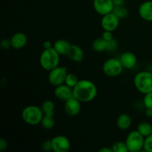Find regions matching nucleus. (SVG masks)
Segmentation results:
<instances>
[{
    "label": "nucleus",
    "instance_id": "f257e3e1",
    "mask_svg": "<svg viewBox=\"0 0 152 152\" xmlns=\"http://www.w3.org/2000/svg\"><path fill=\"white\" fill-rule=\"evenodd\" d=\"M97 95V88L94 83L88 80H80L73 88V96L81 102L94 100Z\"/></svg>",
    "mask_w": 152,
    "mask_h": 152
},
{
    "label": "nucleus",
    "instance_id": "f03ea898",
    "mask_svg": "<svg viewBox=\"0 0 152 152\" xmlns=\"http://www.w3.org/2000/svg\"><path fill=\"white\" fill-rule=\"evenodd\" d=\"M60 62V55L54 48L44 49L39 57V63L42 68L45 71H51L59 66Z\"/></svg>",
    "mask_w": 152,
    "mask_h": 152
},
{
    "label": "nucleus",
    "instance_id": "7ed1b4c3",
    "mask_svg": "<svg viewBox=\"0 0 152 152\" xmlns=\"http://www.w3.org/2000/svg\"><path fill=\"white\" fill-rule=\"evenodd\" d=\"M44 113L42 108L36 105H28L25 107L22 112L23 121L30 126H37L41 123Z\"/></svg>",
    "mask_w": 152,
    "mask_h": 152
},
{
    "label": "nucleus",
    "instance_id": "20e7f679",
    "mask_svg": "<svg viewBox=\"0 0 152 152\" xmlns=\"http://www.w3.org/2000/svg\"><path fill=\"white\" fill-rule=\"evenodd\" d=\"M134 84L138 91L145 94L152 91V73L140 71L135 75Z\"/></svg>",
    "mask_w": 152,
    "mask_h": 152
},
{
    "label": "nucleus",
    "instance_id": "39448f33",
    "mask_svg": "<svg viewBox=\"0 0 152 152\" xmlns=\"http://www.w3.org/2000/svg\"><path fill=\"white\" fill-rule=\"evenodd\" d=\"M125 142L129 151L138 152L143 148L145 137L137 130L132 131L128 134Z\"/></svg>",
    "mask_w": 152,
    "mask_h": 152
},
{
    "label": "nucleus",
    "instance_id": "423d86ee",
    "mask_svg": "<svg viewBox=\"0 0 152 152\" xmlns=\"http://www.w3.org/2000/svg\"><path fill=\"white\" fill-rule=\"evenodd\" d=\"M124 67L122 65L120 59L111 58L105 61L102 65V70L105 75L108 77H115L120 76L123 71Z\"/></svg>",
    "mask_w": 152,
    "mask_h": 152
},
{
    "label": "nucleus",
    "instance_id": "0eeeda50",
    "mask_svg": "<svg viewBox=\"0 0 152 152\" xmlns=\"http://www.w3.org/2000/svg\"><path fill=\"white\" fill-rule=\"evenodd\" d=\"M67 74H68V72H67L66 67H56L49 71L48 78L49 83L55 87L64 84Z\"/></svg>",
    "mask_w": 152,
    "mask_h": 152
},
{
    "label": "nucleus",
    "instance_id": "6e6552de",
    "mask_svg": "<svg viewBox=\"0 0 152 152\" xmlns=\"http://www.w3.org/2000/svg\"><path fill=\"white\" fill-rule=\"evenodd\" d=\"M52 149L55 152H68L71 148L70 140L63 135L56 136L51 139Z\"/></svg>",
    "mask_w": 152,
    "mask_h": 152
},
{
    "label": "nucleus",
    "instance_id": "1a4fd4ad",
    "mask_svg": "<svg viewBox=\"0 0 152 152\" xmlns=\"http://www.w3.org/2000/svg\"><path fill=\"white\" fill-rule=\"evenodd\" d=\"M120 19L113 12L102 16L101 20V26L104 31H114L119 26Z\"/></svg>",
    "mask_w": 152,
    "mask_h": 152
},
{
    "label": "nucleus",
    "instance_id": "9d476101",
    "mask_svg": "<svg viewBox=\"0 0 152 152\" xmlns=\"http://www.w3.org/2000/svg\"><path fill=\"white\" fill-rule=\"evenodd\" d=\"M93 6L95 11L101 16L111 13L114 7L112 0H94Z\"/></svg>",
    "mask_w": 152,
    "mask_h": 152
},
{
    "label": "nucleus",
    "instance_id": "9b49d317",
    "mask_svg": "<svg viewBox=\"0 0 152 152\" xmlns=\"http://www.w3.org/2000/svg\"><path fill=\"white\" fill-rule=\"evenodd\" d=\"M65 111L70 117H76L81 111V102L74 96L70 98L65 101Z\"/></svg>",
    "mask_w": 152,
    "mask_h": 152
},
{
    "label": "nucleus",
    "instance_id": "f8f14e48",
    "mask_svg": "<svg viewBox=\"0 0 152 152\" xmlns=\"http://www.w3.org/2000/svg\"><path fill=\"white\" fill-rule=\"evenodd\" d=\"M54 95L58 99L62 101H67L70 98L73 97V88L64 84L56 86L54 89Z\"/></svg>",
    "mask_w": 152,
    "mask_h": 152
},
{
    "label": "nucleus",
    "instance_id": "ddd939ff",
    "mask_svg": "<svg viewBox=\"0 0 152 152\" xmlns=\"http://www.w3.org/2000/svg\"><path fill=\"white\" fill-rule=\"evenodd\" d=\"M122 65L126 69H132L134 68L137 62L136 55L131 51L123 53L120 58Z\"/></svg>",
    "mask_w": 152,
    "mask_h": 152
},
{
    "label": "nucleus",
    "instance_id": "4468645a",
    "mask_svg": "<svg viewBox=\"0 0 152 152\" xmlns=\"http://www.w3.org/2000/svg\"><path fill=\"white\" fill-rule=\"evenodd\" d=\"M66 56H68L70 60L79 62H81L84 58V52L80 46L77 45H71L68 52H67Z\"/></svg>",
    "mask_w": 152,
    "mask_h": 152
},
{
    "label": "nucleus",
    "instance_id": "2eb2a0df",
    "mask_svg": "<svg viewBox=\"0 0 152 152\" xmlns=\"http://www.w3.org/2000/svg\"><path fill=\"white\" fill-rule=\"evenodd\" d=\"M139 15L142 19L152 22V1L142 2L139 7Z\"/></svg>",
    "mask_w": 152,
    "mask_h": 152
},
{
    "label": "nucleus",
    "instance_id": "dca6fc26",
    "mask_svg": "<svg viewBox=\"0 0 152 152\" xmlns=\"http://www.w3.org/2000/svg\"><path fill=\"white\" fill-rule=\"evenodd\" d=\"M27 37L24 33L17 32L13 34L10 38L11 47L14 49H21L25 47L27 44Z\"/></svg>",
    "mask_w": 152,
    "mask_h": 152
},
{
    "label": "nucleus",
    "instance_id": "f3484780",
    "mask_svg": "<svg viewBox=\"0 0 152 152\" xmlns=\"http://www.w3.org/2000/svg\"><path fill=\"white\" fill-rule=\"evenodd\" d=\"M132 120L128 114H122L117 120V126L121 130H128L132 126Z\"/></svg>",
    "mask_w": 152,
    "mask_h": 152
},
{
    "label": "nucleus",
    "instance_id": "a211bd4d",
    "mask_svg": "<svg viewBox=\"0 0 152 152\" xmlns=\"http://www.w3.org/2000/svg\"><path fill=\"white\" fill-rule=\"evenodd\" d=\"M70 43L65 39H58L53 44V48L60 55H66L68 49H69Z\"/></svg>",
    "mask_w": 152,
    "mask_h": 152
},
{
    "label": "nucleus",
    "instance_id": "6ab92c4d",
    "mask_svg": "<svg viewBox=\"0 0 152 152\" xmlns=\"http://www.w3.org/2000/svg\"><path fill=\"white\" fill-rule=\"evenodd\" d=\"M107 47H108V42L104 39L102 37L96 39L92 43V48L97 53H101L107 50Z\"/></svg>",
    "mask_w": 152,
    "mask_h": 152
},
{
    "label": "nucleus",
    "instance_id": "aec40b11",
    "mask_svg": "<svg viewBox=\"0 0 152 152\" xmlns=\"http://www.w3.org/2000/svg\"><path fill=\"white\" fill-rule=\"evenodd\" d=\"M137 130L145 138L152 134V126L147 122H142L140 123Z\"/></svg>",
    "mask_w": 152,
    "mask_h": 152
},
{
    "label": "nucleus",
    "instance_id": "412c9836",
    "mask_svg": "<svg viewBox=\"0 0 152 152\" xmlns=\"http://www.w3.org/2000/svg\"><path fill=\"white\" fill-rule=\"evenodd\" d=\"M55 105L53 101L45 100L42 105V110L44 114L46 115H54Z\"/></svg>",
    "mask_w": 152,
    "mask_h": 152
},
{
    "label": "nucleus",
    "instance_id": "4be33fe9",
    "mask_svg": "<svg viewBox=\"0 0 152 152\" xmlns=\"http://www.w3.org/2000/svg\"><path fill=\"white\" fill-rule=\"evenodd\" d=\"M54 115H46L44 114L43 116L42 120L41 122V124L44 129H51L55 125V120H54Z\"/></svg>",
    "mask_w": 152,
    "mask_h": 152
},
{
    "label": "nucleus",
    "instance_id": "5701e85b",
    "mask_svg": "<svg viewBox=\"0 0 152 152\" xmlns=\"http://www.w3.org/2000/svg\"><path fill=\"white\" fill-rule=\"evenodd\" d=\"M112 12L120 19L126 18L128 16V14H129V10L124 5L114 6V10H113Z\"/></svg>",
    "mask_w": 152,
    "mask_h": 152
},
{
    "label": "nucleus",
    "instance_id": "b1692460",
    "mask_svg": "<svg viewBox=\"0 0 152 152\" xmlns=\"http://www.w3.org/2000/svg\"><path fill=\"white\" fill-rule=\"evenodd\" d=\"M79 80H79L78 77L75 74L69 73V74H67V77L65 80V84L69 86V87H71V88H73L77 84Z\"/></svg>",
    "mask_w": 152,
    "mask_h": 152
},
{
    "label": "nucleus",
    "instance_id": "393cba45",
    "mask_svg": "<svg viewBox=\"0 0 152 152\" xmlns=\"http://www.w3.org/2000/svg\"><path fill=\"white\" fill-rule=\"evenodd\" d=\"M113 152H128L127 145H126V142H123V141H118L116 142L114 145L111 146Z\"/></svg>",
    "mask_w": 152,
    "mask_h": 152
},
{
    "label": "nucleus",
    "instance_id": "a878e982",
    "mask_svg": "<svg viewBox=\"0 0 152 152\" xmlns=\"http://www.w3.org/2000/svg\"><path fill=\"white\" fill-rule=\"evenodd\" d=\"M143 104L145 108L152 109V91L145 94L143 98Z\"/></svg>",
    "mask_w": 152,
    "mask_h": 152
},
{
    "label": "nucleus",
    "instance_id": "bb28decb",
    "mask_svg": "<svg viewBox=\"0 0 152 152\" xmlns=\"http://www.w3.org/2000/svg\"><path fill=\"white\" fill-rule=\"evenodd\" d=\"M143 149L145 151L152 152V134L145 138Z\"/></svg>",
    "mask_w": 152,
    "mask_h": 152
},
{
    "label": "nucleus",
    "instance_id": "cd10ccee",
    "mask_svg": "<svg viewBox=\"0 0 152 152\" xmlns=\"http://www.w3.org/2000/svg\"><path fill=\"white\" fill-rule=\"evenodd\" d=\"M118 46V43L114 39H111V41L108 42V47H107V51H114L117 49Z\"/></svg>",
    "mask_w": 152,
    "mask_h": 152
},
{
    "label": "nucleus",
    "instance_id": "c85d7f7f",
    "mask_svg": "<svg viewBox=\"0 0 152 152\" xmlns=\"http://www.w3.org/2000/svg\"><path fill=\"white\" fill-rule=\"evenodd\" d=\"M102 37L105 40H106L107 42L111 41V39H114V36H113V32L112 31H104V32L102 33Z\"/></svg>",
    "mask_w": 152,
    "mask_h": 152
},
{
    "label": "nucleus",
    "instance_id": "c756f323",
    "mask_svg": "<svg viewBox=\"0 0 152 152\" xmlns=\"http://www.w3.org/2000/svg\"><path fill=\"white\" fill-rule=\"evenodd\" d=\"M42 149L44 151H50L52 149V143L51 140H48L45 141L42 144Z\"/></svg>",
    "mask_w": 152,
    "mask_h": 152
},
{
    "label": "nucleus",
    "instance_id": "7c9ffc66",
    "mask_svg": "<svg viewBox=\"0 0 152 152\" xmlns=\"http://www.w3.org/2000/svg\"><path fill=\"white\" fill-rule=\"evenodd\" d=\"M1 46L3 49H7L9 47L11 46V43H10V39L8 40L7 39H2L1 42Z\"/></svg>",
    "mask_w": 152,
    "mask_h": 152
},
{
    "label": "nucleus",
    "instance_id": "2f4dec72",
    "mask_svg": "<svg viewBox=\"0 0 152 152\" xmlns=\"http://www.w3.org/2000/svg\"><path fill=\"white\" fill-rule=\"evenodd\" d=\"M7 147V142L5 139L4 138H1L0 139V151H2L5 150Z\"/></svg>",
    "mask_w": 152,
    "mask_h": 152
},
{
    "label": "nucleus",
    "instance_id": "473e14b6",
    "mask_svg": "<svg viewBox=\"0 0 152 152\" xmlns=\"http://www.w3.org/2000/svg\"><path fill=\"white\" fill-rule=\"evenodd\" d=\"M43 48H44V49H49V48H53V45H52V43L51 42L49 41V40H46V41H45L44 42H43Z\"/></svg>",
    "mask_w": 152,
    "mask_h": 152
},
{
    "label": "nucleus",
    "instance_id": "72a5a7b5",
    "mask_svg": "<svg viewBox=\"0 0 152 152\" xmlns=\"http://www.w3.org/2000/svg\"><path fill=\"white\" fill-rule=\"evenodd\" d=\"M114 2V6H118V5H123L125 3V0H112Z\"/></svg>",
    "mask_w": 152,
    "mask_h": 152
},
{
    "label": "nucleus",
    "instance_id": "f704fd0d",
    "mask_svg": "<svg viewBox=\"0 0 152 152\" xmlns=\"http://www.w3.org/2000/svg\"><path fill=\"white\" fill-rule=\"evenodd\" d=\"M99 152H113L112 148H106V147H103V148H100L99 149Z\"/></svg>",
    "mask_w": 152,
    "mask_h": 152
},
{
    "label": "nucleus",
    "instance_id": "c9c22d12",
    "mask_svg": "<svg viewBox=\"0 0 152 152\" xmlns=\"http://www.w3.org/2000/svg\"><path fill=\"white\" fill-rule=\"evenodd\" d=\"M145 115L148 117H152V109H149V108H146L145 112Z\"/></svg>",
    "mask_w": 152,
    "mask_h": 152
}]
</instances>
